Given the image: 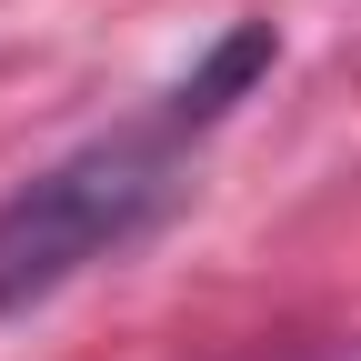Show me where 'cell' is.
Wrapping results in <instances>:
<instances>
[{
	"label": "cell",
	"instance_id": "6da1fadb",
	"mask_svg": "<svg viewBox=\"0 0 361 361\" xmlns=\"http://www.w3.org/2000/svg\"><path fill=\"white\" fill-rule=\"evenodd\" d=\"M171 151L151 130H121V141H90L71 161H51L40 180H20L0 201V311L51 301L61 281H80L90 261H111L171 211Z\"/></svg>",
	"mask_w": 361,
	"mask_h": 361
},
{
	"label": "cell",
	"instance_id": "7a4b0ae2",
	"mask_svg": "<svg viewBox=\"0 0 361 361\" xmlns=\"http://www.w3.org/2000/svg\"><path fill=\"white\" fill-rule=\"evenodd\" d=\"M261 71H271V20H241V30L221 40V51H211L191 80L171 90V121H211V111H231V101H241Z\"/></svg>",
	"mask_w": 361,
	"mask_h": 361
}]
</instances>
